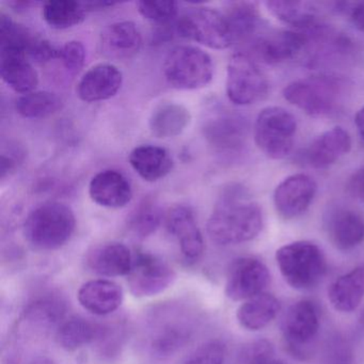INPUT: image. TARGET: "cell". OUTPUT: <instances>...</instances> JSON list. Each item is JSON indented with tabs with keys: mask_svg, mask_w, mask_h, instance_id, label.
<instances>
[{
	"mask_svg": "<svg viewBox=\"0 0 364 364\" xmlns=\"http://www.w3.org/2000/svg\"><path fill=\"white\" fill-rule=\"evenodd\" d=\"M178 36L213 50H225L234 39L227 16L208 7L187 10L176 22Z\"/></svg>",
	"mask_w": 364,
	"mask_h": 364,
	"instance_id": "52a82bcc",
	"label": "cell"
},
{
	"mask_svg": "<svg viewBox=\"0 0 364 364\" xmlns=\"http://www.w3.org/2000/svg\"><path fill=\"white\" fill-rule=\"evenodd\" d=\"M189 331L182 326H168L161 330L152 343L153 349L159 355H170L186 344Z\"/></svg>",
	"mask_w": 364,
	"mask_h": 364,
	"instance_id": "8d00e7d4",
	"label": "cell"
},
{
	"mask_svg": "<svg viewBox=\"0 0 364 364\" xmlns=\"http://www.w3.org/2000/svg\"><path fill=\"white\" fill-rule=\"evenodd\" d=\"M63 100L48 91H33L21 95L16 101V110L23 118L43 119L63 108Z\"/></svg>",
	"mask_w": 364,
	"mask_h": 364,
	"instance_id": "d6a6232c",
	"label": "cell"
},
{
	"mask_svg": "<svg viewBox=\"0 0 364 364\" xmlns=\"http://www.w3.org/2000/svg\"><path fill=\"white\" fill-rule=\"evenodd\" d=\"M189 110L181 104L167 102L153 110L149 121L151 133L155 137L167 139L181 135L191 123Z\"/></svg>",
	"mask_w": 364,
	"mask_h": 364,
	"instance_id": "83f0119b",
	"label": "cell"
},
{
	"mask_svg": "<svg viewBox=\"0 0 364 364\" xmlns=\"http://www.w3.org/2000/svg\"><path fill=\"white\" fill-rule=\"evenodd\" d=\"M346 95V80L331 74L295 80L283 90V97L289 103L315 118L338 114L344 105Z\"/></svg>",
	"mask_w": 364,
	"mask_h": 364,
	"instance_id": "7a4b0ae2",
	"label": "cell"
},
{
	"mask_svg": "<svg viewBox=\"0 0 364 364\" xmlns=\"http://www.w3.org/2000/svg\"><path fill=\"white\" fill-rule=\"evenodd\" d=\"M36 5L35 3H31V1H20V3H11L10 6L14 8L16 11H21V10H26L28 9L31 6Z\"/></svg>",
	"mask_w": 364,
	"mask_h": 364,
	"instance_id": "bcb514c9",
	"label": "cell"
},
{
	"mask_svg": "<svg viewBox=\"0 0 364 364\" xmlns=\"http://www.w3.org/2000/svg\"><path fill=\"white\" fill-rule=\"evenodd\" d=\"M129 164L136 173L146 182H157L166 178L173 168L169 152L153 144H142L134 149L129 154Z\"/></svg>",
	"mask_w": 364,
	"mask_h": 364,
	"instance_id": "cb8c5ba5",
	"label": "cell"
},
{
	"mask_svg": "<svg viewBox=\"0 0 364 364\" xmlns=\"http://www.w3.org/2000/svg\"><path fill=\"white\" fill-rule=\"evenodd\" d=\"M355 124L357 127L360 137L364 140V106L361 109L358 110L355 117Z\"/></svg>",
	"mask_w": 364,
	"mask_h": 364,
	"instance_id": "f6af8a7d",
	"label": "cell"
},
{
	"mask_svg": "<svg viewBox=\"0 0 364 364\" xmlns=\"http://www.w3.org/2000/svg\"><path fill=\"white\" fill-rule=\"evenodd\" d=\"M269 283V270L261 259L240 257L234 259L228 269L225 295L234 301H246L265 293Z\"/></svg>",
	"mask_w": 364,
	"mask_h": 364,
	"instance_id": "7c38bea8",
	"label": "cell"
},
{
	"mask_svg": "<svg viewBox=\"0 0 364 364\" xmlns=\"http://www.w3.org/2000/svg\"><path fill=\"white\" fill-rule=\"evenodd\" d=\"M73 210L60 202H46L36 208L25 220V237L39 250H57L65 246L75 231Z\"/></svg>",
	"mask_w": 364,
	"mask_h": 364,
	"instance_id": "3957f363",
	"label": "cell"
},
{
	"mask_svg": "<svg viewBox=\"0 0 364 364\" xmlns=\"http://www.w3.org/2000/svg\"><path fill=\"white\" fill-rule=\"evenodd\" d=\"M123 84L122 72L112 63H100L89 69L77 85L78 97L86 103L112 99Z\"/></svg>",
	"mask_w": 364,
	"mask_h": 364,
	"instance_id": "ac0fdd59",
	"label": "cell"
},
{
	"mask_svg": "<svg viewBox=\"0 0 364 364\" xmlns=\"http://www.w3.org/2000/svg\"><path fill=\"white\" fill-rule=\"evenodd\" d=\"M14 50L23 53L35 63H48L58 59L59 48L39 37L27 27L18 24L9 16L0 14V50Z\"/></svg>",
	"mask_w": 364,
	"mask_h": 364,
	"instance_id": "4fadbf2b",
	"label": "cell"
},
{
	"mask_svg": "<svg viewBox=\"0 0 364 364\" xmlns=\"http://www.w3.org/2000/svg\"><path fill=\"white\" fill-rule=\"evenodd\" d=\"M168 232L178 240L183 257L189 263H196L204 252V240L196 220L193 210L188 206L176 205L166 215Z\"/></svg>",
	"mask_w": 364,
	"mask_h": 364,
	"instance_id": "9a60e30c",
	"label": "cell"
},
{
	"mask_svg": "<svg viewBox=\"0 0 364 364\" xmlns=\"http://www.w3.org/2000/svg\"><path fill=\"white\" fill-rule=\"evenodd\" d=\"M350 18L355 28L364 31V3L353 5L350 9Z\"/></svg>",
	"mask_w": 364,
	"mask_h": 364,
	"instance_id": "7bdbcfd3",
	"label": "cell"
},
{
	"mask_svg": "<svg viewBox=\"0 0 364 364\" xmlns=\"http://www.w3.org/2000/svg\"><path fill=\"white\" fill-rule=\"evenodd\" d=\"M316 182L308 174L287 176L274 189V204L285 220L297 218L308 210L316 195Z\"/></svg>",
	"mask_w": 364,
	"mask_h": 364,
	"instance_id": "5bb4252c",
	"label": "cell"
},
{
	"mask_svg": "<svg viewBox=\"0 0 364 364\" xmlns=\"http://www.w3.org/2000/svg\"><path fill=\"white\" fill-rule=\"evenodd\" d=\"M228 22L231 27L234 43L248 44L259 33L261 16L255 3H234L227 10Z\"/></svg>",
	"mask_w": 364,
	"mask_h": 364,
	"instance_id": "4dcf8cb0",
	"label": "cell"
},
{
	"mask_svg": "<svg viewBox=\"0 0 364 364\" xmlns=\"http://www.w3.org/2000/svg\"><path fill=\"white\" fill-rule=\"evenodd\" d=\"M319 327L321 316L315 302L302 299L291 304L281 323V332L287 351L302 359L311 355Z\"/></svg>",
	"mask_w": 364,
	"mask_h": 364,
	"instance_id": "9c48e42d",
	"label": "cell"
},
{
	"mask_svg": "<svg viewBox=\"0 0 364 364\" xmlns=\"http://www.w3.org/2000/svg\"><path fill=\"white\" fill-rule=\"evenodd\" d=\"M16 166V159H12L11 156L3 154V156H1V170H0L1 171V178H5L10 172L14 171Z\"/></svg>",
	"mask_w": 364,
	"mask_h": 364,
	"instance_id": "ee69618b",
	"label": "cell"
},
{
	"mask_svg": "<svg viewBox=\"0 0 364 364\" xmlns=\"http://www.w3.org/2000/svg\"><path fill=\"white\" fill-rule=\"evenodd\" d=\"M351 138L342 127H333L313 140L304 154L306 163L314 169H327L350 151Z\"/></svg>",
	"mask_w": 364,
	"mask_h": 364,
	"instance_id": "ffe728a7",
	"label": "cell"
},
{
	"mask_svg": "<svg viewBox=\"0 0 364 364\" xmlns=\"http://www.w3.org/2000/svg\"><path fill=\"white\" fill-rule=\"evenodd\" d=\"M87 12L85 3L74 0H48L43 4L42 18L50 28L63 31L82 24Z\"/></svg>",
	"mask_w": 364,
	"mask_h": 364,
	"instance_id": "1f68e13d",
	"label": "cell"
},
{
	"mask_svg": "<svg viewBox=\"0 0 364 364\" xmlns=\"http://www.w3.org/2000/svg\"><path fill=\"white\" fill-rule=\"evenodd\" d=\"M204 136L208 144L221 153L235 154L246 146L248 125L238 114L223 112L206 121Z\"/></svg>",
	"mask_w": 364,
	"mask_h": 364,
	"instance_id": "2e32d148",
	"label": "cell"
},
{
	"mask_svg": "<svg viewBox=\"0 0 364 364\" xmlns=\"http://www.w3.org/2000/svg\"><path fill=\"white\" fill-rule=\"evenodd\" d=\"M65 311V304L58 298L44 297L31 304L25 316L40 327H50L61 321Z\"/></svg>",
	"mask_w": 364,
	"mask_h": 364,
	"instance_id": "e575fe53",
	"label": "cell"
},
{
	"mask_svg": "<svg viewBox=\"0 0 364 364\" xmlns=\"http://www.w3.org/2000/svg\"><path fill=\"white\" fill-rule=\"evenodd\" d=\"M328 298L334 310L350 313L357 310L364 298V265L338 277L328 289Z\"/></svg>",
	"mask_w": 364,
	"mask_h": 364,
	"instance_id": "d4e9b609",
	"label": "cell"
},
{
	"mask_svg": "<svg viewBox=\"0 0 364 364\" xmlns=\"http://www.w3.org/2000/svg\"><path fill=\"white\" fill-rule=\"evenodd\" d=\"M59 60L70 73L76 74L84 67L86 50L82 42L70 41L59 48Z\"/></svg>",
	"mask_w": 364,
	"mask_h": 364,
	"instance_id": "f35d334b",
	"label": "cell"
},
{
	"mask_svg": "<svg viewBox=\"0 0 364 364\" xmlns=\"http://www.w3.org/2000/svg\"><path fill=\"white\" fill-rule=\"evenodd\" d=\"M166 80L178 90H198L212 82L214 65L208 53L191 46L174 48L164 63Z\"/></svg>",
	"mask_w": 364,
	"mask_h": 364,
	"instance_id": "5b68a950",
	"label": "cell"
},
{
	"mask_svg": "<svg viewBox=\"0 0 364 364\" xmlns=\"http://www.w3.org/2000/svg\"><path fill=\"white\" fill-rule=\"evenodd\" d=\"M227 95L232 103L248 106L263 101L269 95V82L252 57L236 53L227 69Z\"/></svg>",
	"mask_w": 364,
	"mask_h": 364,
	"instance_id": "ba28073f",
	"label": "cell"
},
{
	"mask_svg": "<svg viewBox=\"0 0 364 364\" xmlns=\"http://www.w3.org/2000/svg\"><path fill=\"white\" fill-rule=\"evenodd\" d=\"M263 228V213L248 189L234 183L223 189L208 221L210 240L219 246L250 242Z\"/></svg>",
	"mask_w": 364,
	"mask_h": 364,
	"instance_id": "6da1fadb",
	"label": "cell"
},
{
	"mask_svg": "<svg viewBox=\"0 0 364 364\" xmlns=\"http://www.w3.org/2000/svg\"><path fill=\"white\" fill-rule=\"evenodd\" d=\"M349 193L364 204V166L353 172L347 183Z\"/></svg>",
	"mask_w": 364,
	"mask_h": 364,
	"instance_id": "60d3db41",
	"label": "cell"
},
{
	"mask_svg": "<svg viewBox=\"0 0 364 364\" xmlns=\"http://www.w3.org/2000/svg\"><path fill=\"white\" fill-rule=\"evenodd\" d=\"M105 329L100 323L80 316H73L63 321L56 333V341L61 348L77 350L103 338Z\"/></svg>",
	"mask_w": 364,
	"mask_h": 364,
	"instance_id": "f1b7e54d",
	"label": "cell"
},
{
	"mask_svg": "<svg viewBox=\"0 0 364 364\" xmlns=\"http://www.w3.org/2000/svg\"><path fill=\"white\" fill-rule=\"evenodd\" d=\"M351 353L343 342L334 343L331 353H328L327 364H350Z\"/></svg>",
	"mask_w": 364,
	"mask_h": 364,
	"instance_id": "b9f144b4",
	"label": "cell"
},
{
	"mask_svg": "<svg viewBox=\"0 0 364 364\" xmlns=\"http://www.w3.org/2000/svg\"><path fill=\"white\" fill-rule=\"evenodd\" d=\"M0 75L12 90L21 95L33 92L39 84V75L33 63L18 50H0Z\"/></svg>",
	"mask_w": 364,
	"mask_h": 364,
	"instance_id": "603a6c76",
	"label": "cell"
},
{
	"mask_svg": "<svg viewBox=\"0 0 364 364\" xmlns=\"http://www.w3.org/2000/svg\"><path fill=\"white\" fill-rule=\"evenodd\" d=\"M266 8L272 16L284 24L291 25L299 31H308L319 24L318 10L308 1H266Z\"/></svg>",
	"mask_w": 364,
	"mask_h": 364,
	"instance_id": "f546056e",
	"label": "cell"
},
{
	"mask_svg": "<svg viewBox=\"0 0 364 364\" xmlns=\"http://www.w3.org/2000/svg\"><path fill=\"white\" fill-rule=\"evenodd\" d=\"M176 274L173 268L161 257L136 251L131 272L127 274L129 291L135 297H152L171 287Z\"/></svg>",
	"mask_w": 364,
	"mask_h": 364,
	"instance_id": "30bf717a",
	"label": "cell"
},
{
	"mask_svg": "<svg viewBox=\"0 0 364 364\" xmlns=\"http://www.w3.org/2000/svg\"><path fill=\"white\" fill-rule=\"evenodd\" d=\"M297 122L295 117L282 107H267L257 116L255 141L257 148L272 159H284L293 152Z\"/></svg>",
	"mask_w": 364,
	"mask_h": 364,
	"instance_id": "8992f818",
	"label": "cell"
},
{
	"mask_svg": "<svg viewBox=\"0 0 364 364\" xmlns=\"http://www.w3.org/2000/svg\"><path fill=\"white\" fill-rule=\"evenodd\" d=\"M142 48V36L133 22H118L105 29L101 37L102 53L107 58L127 60Z\"/></svg>",
	"mask_w": 364,
	"mask_h": 364,
	"instance_id": "7402d4cb",
	"label": "cell"
},
{
	"mask_svg": "<svg viewBox=\"0 0 364 364\" xmlns=\"http://www.w3.org/2000/svg\"><path fill=\"white\" fill-rule=\"evenodd\" d=\"M225 346L220 341H210L196 349L185 364H225Z\"/></svg>",
	"mask_w": 364,
	"mask_h": 364,
	"instance_id": "74e56055",
	"label": "cell"
},
{
	"mask_svg": "<svg viewBox=\"0 0 364 364\" xmlns=\"http://www.w3.org/2000/svg\"><path fill=\"white\" fill-rule=\"evenodd\" d=\"M31 364H56L52 360L48 359V358L46 357H40L37 358V359L33 360V363Z\"/></svg>",
	"mask_w": 364,
	"mask_h": 364,
	"instance_id": "7dc6e473",
	"label": "cell"
},
{
	"mask_svg": "<svg viewBox=\"0 0 364 364\" xmlns=\"http://www.w3.org/2000/svg\"><path fill=\"white\" fill-rule=\"evenodd\" d=\"M88 263L92 272L101 276H127L133 264V255L122 242H108L90 255Z\"/></svg>",
	"mask_w": 364,
	"mask_h": 364,
	"instance_id": "484cf974",
	"label": "cell"
},
{
	"mask_svg": "<svg viewBox=\"0 0 364 364\" xmlns=\"http://www.w3.org/2000/svg\"><path fill=\"white\" fill-rule=\"evenodd\" d=\"M277 265L285 282L298 291L314 289L327 272V259L314 242L299 240L276 252Z\"/></svg>",
	"mask_w": 364,
	"mask_h": 364,
	"instance_id": "277c9868",
	"label": "cell"
},
{
	"mask_svg": "<svg viewBox=\"0 0 364 364\" xmlns=\"http://www.w3.org/2000/svg\"><path fill=\"white\" fill-rule=\"evenodd\" d=\"M249 355V364H284L280 360L274 359L272 346L267 341L255 343Z\"/></svg>",
	"mask_w": 364,
	"mask_h": 364,
	"instance_id": "ab89813d",
	"label": "cell"
},
{
	"mask_svg": "<svg viewBox=\"0 0 364 364\" xmlns=\"http://www.w3.org/2000/svg\"><path fill=\"white\" fill-rule=\"evenodd\" d=\"M138 12L146 20L167 26L176 21L178 16V5L176 1H139L138 3Z\"/></svg>",
	"mask_w": 364,
	"mask_h": 364,
	"instance_id": "d590c367",
	"label": "cell"
},
{
	"mask_svg": "<svg viewBox=\"0 0 364 364\" xmlns=\"http://www.w3.org/2000/svg\"><path fill=\"white\" fill-rule=\"evenodd\" d=\"M306 33L304 31H272L259 33L251 40L246 53L255 61L268 65L285 63L295 59L306 50Z\"/></svg>",
	"mask_w": 364,
	"mask_h": 364,
	"instance_id": "8fae6325",
	"label": "cell"
},
{
	"mask_svg": "<svg viewBox=\"0 0 364 364\" xmlns=\"http://www.w3.org/2000/svg\"><path fill=\"white\" fill-rule=\"evenodd\" d=\"M123 289L114 281L97 279L82 285L78 291V301L85 310L95 315L112 314L123 302Z\"/></svg>",
	"mask_w": 364,
	"mask_h": 364,
	"instance_id": "44dd1931",
	"label": "cell"
},
{
	"mask_svg": "<svg viewBox=\"0 0 364 364\" xmlns=\"http://www.w3.org/2000/svg\"><path fill=\"white\" fill-rule=\"evenodd\" d=\"M360 323L364 327V310L362 311L361 314H360Z\"/></svg>",
	"mask_w": 364,
	"mask_h": 364,
	"instance_id": "c3c4849f",
	"label": "cell"
},
{
	"mask_svg": "<svg viewBox=\"0 0 364 364\" xmlns=\"http://www.w3.org/2000/svg\"><path fill=\"white\" fill-rule=\"evenodd\" d=\"M89 195L100 206L121 208L132 201L133 188L124 174L117 170H104L93 176L89 185Z\"/></svg>",
	"mask_w": 364,
	"mask_h": 364,
	"instance_id": "d6986e66",
	"label": "cell"
},
{
	"mask_svg": "<svg viewBox=\"0 0 364 364\" xmlns=\"http://www.w3.org/2000/svg\"><path fill=\"white\" fill-rule=\"evenodd\" d=\"M281 310L278 298L272 294L262 293L244 301L238 308L236 318L249 331H259L269 325Z\"/></svg>",
	"mask_w": 364,
	"mask_h": 364,
	"instance_id": "4316f807",
	"label": "cell"
},
{
	"mask_svg": "<svg viewBox=\"0 0 364 364\" xmlns=\"http://www.w3.org/2000/svg\"><path fill=\"white\" fill-rule=\"evenodd\" d=\"M163 217V212L156 202L144 200L129 217V230L138 237H148L159 229Z\"/></svg>",
	"mask_w": 364,
	"mask_h": 364,
	"instance_id": "836d02e7",
	"label": "cell"
},
{
	"mask_svg": "<svg viewBox=\"0 0 364 364\" xmlns=\"http://www.w3.org/2000/svg\"><path fill=\"white\" fill-rule=\"evenodd\" d=\"M325 228L328 238L338 250H351L364 242V217L353 208H331L326 217Z\"/></svg>",
	"mask_w": 364,
	"mask_h": 364,
	"instance_id": "e0dca14e",
	"label": "cell"
}]
</instances>
